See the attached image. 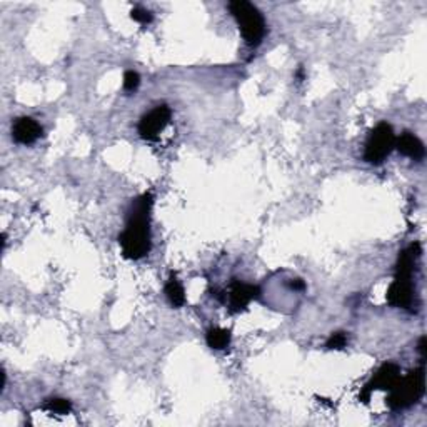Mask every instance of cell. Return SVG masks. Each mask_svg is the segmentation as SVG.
<instances>
[{
	"label": "cell",
	"mask_w": 427,
	"mask_h": 427,
	"mask_svg": "<svg viewBox=\"0 0 427 427\" xmlns=\"http://www.w3.org/2000/svg\"><path fill=\"white\" fill-rule=\"evenodd\" d=\"M424 389H426V374L424 369L417 367L414 371H410L404 379L397 381L396 384L392 385L389 391L387 397V404L392 410H402L408 409L412 404L421 399L424 396Z\"/></svg>",
	"instance_id": "cell-3"
},
{
	"label": "cell",
	"mask_w": 427,
	"mask_h": 427,
	"mask_svg": "<svg viewBox=\"0 0 427 427\" xmlns=\"http://www.w3.org/2000/svg\"><path fill=\"white\" fill-rule=\"evenodd\" d=\"M166 295L172 307H182L186 304V293L175 276H171L169 282L166 284Z\"/></svg>",
	"instance_id": "cell-11"
},
{
	"label": "cell",
	"mask_w": 427,
	"mask_h": 427,
	"mask_svg": "<svg viewBox=\"0 0 427 427\" xmlns=\"http://www.w3.org/2000/svg\"><path fill=\"white\" fill-rule=\"evenodd\" d=\"M295 77H297V79H299V82H301V80H304V69H302V67H301V69H299V71H297V73H295Z\"/></svg>",
	"instance_id": "cell-19"
},
{
	"label": "cell",
	"mask_w": 427,
	"mask_h": 427,
	"mask_svg": "<svg viewBox=\"0 0 427 427\" xmlns=\"http://www.w3.org/2000/svg\"><path fill=\"white\" fill-rule=\"evenodd\" d=\"M387 302L394 307H402V309H408L412 306L414 302V286L412 279H396L389 286L387 289Z\"/></svg>",
	"instance_id": "cell-8"
},
{
	"label": "cell",
	"mask_w": 427,
	"mask_h": 427,
	"mask_svg": "<svg viewBox=\"0 0 427 427\" xmlns=\"http://www.w3.org/2000/svg\"><path fill=\"white\" fill-rule=\"evenodd\" d=\"M141 85V76L134 71H127L124 76V89L127 92H134Z\"/></svg>",
	"instance_id": "cell-15"
},
{
	"label": "cell",
	"mask_w": 427,
	"mask_h": 427,
	"mask_svg": "<svg viewBox=\"0 0 427 427\" xmlns=\"http://www.w3.org/2000/svg\"><path fill=\"white\" fill-rule=\"evenodd\" d=\"M154 204V197L149 192L142 194L134 200L130 205L129 219H127L125 231L121 234L119 242H121L124 257L139 261L146 257L150 250V227L149 217L150 209Z\"/></svg>",
	"instance_id": "cell-1"
},
{
	"label": "cell",
	"mask_w": 427,
	"mask_h": 427,
	"mask_svg": "<svg viewBox=\"0 0 427 427\" xmlns=\"http://www.w3.org/2000/svg\"><path fill=\"white\" fill-rule=\"evenodd\" d=\"M394 147H396V135H394L392 127L387 122H381L369 134L367 142H365L364 159L369 164H376V166L383 164L391 155Z\"/></svg>",
	"instance_id": "cell-4"
},
{
	"label": "cell",
	"mask_w": 427,
	"mask_h": 427,
	"mask_svg": "<svg viewBox=\"0 0 427 427\" xmlns=\"http://www.w3.org/2000/svg\"><path fill=\"white\" fill-rule=\"evenodd\" d=\"M419 352H421L422 357L426 356V338H421L419 340Z\"/></svg>",
	"instance_id": "cell-18"
},
{
	"label": "cell",
	"mask_w": 427,
	"mask_h": 427,
	"mask_svg": "<svg viewBox=\"0 0 427 427\" xmlns=\"http://www.w3.org/2000/svg\"><path fill=\"white\" fill-rule=\"evenodd\" d=\"M130 17L139 24H150L152 19H154L149 10L141 9V7H135V9H132V12H130Z\"/></svg>",
	"instance_id": "cell-16"
},
{
	"label": "cell",
	"mask_w": 427,
	"mask_h": 427,
	"mask_svg": "<svg viewBox=\"0 0 427 427\" xmlns=\"http://www.w3.org/2000/svg\"><path fill=\"white\" fill-rule=\"evenodd\" d=\"M45 409H49L51 412L59 414V416H64V414H69L72 410L71 401L67 399H60V397H55V399H49L47 404H45Z\"/></svg>",
	"instance_id": "cell-13"
},
{
	"label": "cell",
	"mask_w": 427,
	"mask_h": 427,
	"mask_svg": "<svg viewBox=\"0 0 427 427\" xmlns=\"http://www.w3.org/2000/svg\"><path fill=\"white\" fill-rule=\"evenodd\" d=\"M399 372H401L399 367H397L396 364H392V363L384 364L383 367L376 372V376L372 377L371 383L364 385V391L360 392L359 399L363 402H369V397H371V392L374 391V389H387L389 391V389H391L392 385L399 381V377H401Z\"/></svg>",
	"instance_id": "cell-6"
},
{
	"label": "cell",
	"mask_w": 427,
	"mask_h": 427,
	"mask_svg": "<svg viewBox=\"0 0 427 427\" xmlns=\"http://www.w3.org/2000/svg\"><path fill=\"white\" fill-rule=\"evenodd\" d=\"M205 340H207L209 347L216 349V351H223L231 344V332L220 329V327H212V329L207 331Z\"/></svg>",
	"instance_id": "cell-12"
},
{
	"label": "cell",
	"mask_w": 427,
	"mask_h": 427,
	"mask_svg": "<svg viewBox=\"0 0 427 427\" xmlns=\"http://www.w3.org/2000/svg\"><path fill=\"white\" fill-rule=\"evenodd\" d=\"M171 121V109L167 105H159L149 114H146L139 122V134L146 141H157L159 134L166 129Z\"/></svg>",
	"instance_id": "cell-5"
},
{
	"label": "cell",
	"mask_w": 427,
	"mask_h": 427,
	"mask_svg": "<svg viewBox=\"0 0 427 427\" xmlns=\"http://www.w3.org/2000/svg\"><path fill=\"white\" fill-rule=\"evenodd\" d=\"M394 149H397L402 155H406V157L414 159V160H422L426 155L424 143H422L416 135L410 132L401 134V137L396 139V147H394Z\"/></svg>",
	"instance_id": "cell-10"
},
{
	"label": "cell",
	"mask_w": 427,
	"mask_h": 427,
	"mask_svg": "<svg viewBox=\"0 0 427 427\" xmlns=\"http://www.w3.org/2000/svg\"><path fill=\"white\" fill-rule=\"evenodd\" d=\"M259 295H261V289L257 286L245 284V282L234 279L231 294H229V307H231L232 312H241L249 306L250 301L257 299Z\"/></svg>",
	"instance_id": "cell-7"
},
{
	"label": "cell",
	"mask_w": 427,
	"mask_h": 427,
	"mask_svg": "<svg viewBox=\"0 0 427 427\" xmlns=\"http://www.w3.org/2000/svg\"><path fill=\"white\" fill-rule=\"evenodd\" d=\"M289 287L294 290H304L306 289V282H304L302 279H293V281L289 282Z\"/></svg>",
	"instance_id": "cell-17"
},
{
	"label": "cell",
	"mask_w": 427,
	"mask_h": 427,
	"mask_svg": "<svg viewBox=\"0 0 427 427\" xmlns=\"http://www.w3.org/2000/svg\"><path fill=\"white\" fill-rule=\"evenodd\" d=\"M40 135H42V127L32 117H20L12 127V137L15 139V142L24 143V146L34 143Z\"/></svg>",
	"instance_id": "cell-9"
},
{
	"label": "cell",
	"mask_w": 427,
	"mask_h": 427,
	"mask_svg": "<svg viewBox=\"0 0 427 427\" xmlns=\"http://www.w3.org/2000/svg\"><path fill=\"white\" fill-rule=\"evenodd\" d=\"M347 344V336L346 332H334V334L331 336L329 339H327L326 347L327 349H336V351H339V349H344Z\"/></svg>",
	"instance_id": "cell-14"
},
{
	"label": "cell",
	"mask_w": 427,
	"mask_h": 427,
	"mask_svg": "<svg viewBox=\"0 0 427 427\" xmlns=\"http://www.w3.org/2000/svg\"><path fill=\"white\" fill-rule=\"evenodd\" d=\"M229 10L239 24L242 37L249 47L261 45L265 35V22L257 7L250 2H245V0H234L229 3Z\"/></svg>",
	"instance_id": "cell-2"
}]
</instances>
